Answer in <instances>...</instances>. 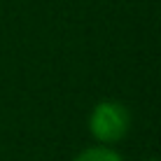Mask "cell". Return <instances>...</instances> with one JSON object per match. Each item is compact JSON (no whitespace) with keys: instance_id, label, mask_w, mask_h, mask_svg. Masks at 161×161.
Wrapping results in <instances>:
<instances>
[{"instance_id":"cell-1","label":"cell","mask_w":161,"mask_h":161,"mask_svg":"<svg viewBox=\"0 0 161 161\" xmlns=\"http://www.w3.org/2000/svg\"><path fill=\"white\" fill-rule=\"evenodd\" d=\"M131 112L119 101H103L89 114V131L101 145H114L129 133Z\"/></svg>"},{"instance_id":"cell-2","label":"cell","mask_w":161,"mask_h":161,"mask_svg":"<svg viewBox=\"0 0 161 161\" xmlns=\"http://www.w3.org/2000/svg\"><path fill=\"white\" fill-rule=\"evenodd\" d=\"M73 161H124V157L110 145H93L82 149Z\"/></svg>"},{"instance_id":"cell-3","label":"cell","mask_w":161,"mask_h":161,"mask_svg":"<svg viewBox=\"0 0 161 161\" xmlns=\"http://www.w3.org/2000/svg\"><path fill=\"white\" fill-rule=\"evenodd\" d=\"M145 161H161V159H145Z\"/></svg>"}]
</instances>
